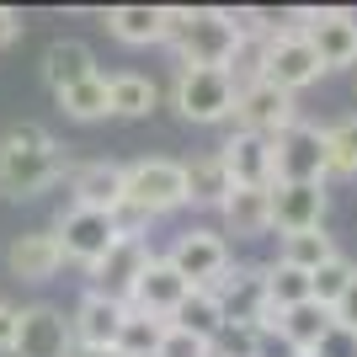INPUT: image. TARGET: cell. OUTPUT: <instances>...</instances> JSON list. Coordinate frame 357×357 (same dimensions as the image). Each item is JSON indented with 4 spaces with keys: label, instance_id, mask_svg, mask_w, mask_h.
Here are the masks:
<instances>
[{
    "label": "cell",
    "instance_id": "obj_36",
    "mask_svg": "<svg viewBox=\"0 0 357 357\" xmlns=\"http://www.w3.org/2000/svg\"><path fill=\"white\" fill-rule=\"evenodd\" d=\"M16 32H22V16H16L11 6H0V48L16 43Z\"/></svg>",
    "mask_w": 357,
    "mask_h": 357
},
{
    "label": "cell",
    "instance_id": "obj_21",
    "mask_svg": "<svg viewBox=\"0 0 357 357\" xmlns=\"http://www.w3.org/2000/svg\"><path fill=\"white\" fill-rule=\"evenodd\" d=\"M107 32L118 43H165V6H112L107 11Z\"/></svg>",
    "mask_w": 357,
    "mask_h": 357
},
{
    "label": "cell",
    "instance_id": "obj_33",
    "mask_svg": "<svg viewBox=\"0 0 357 357\" xmlns=\"http://www.w3.org/2000/svg\"><path fill=\"white\" fill-rule=\"evenodd\" d=\"M155 357H208V342H197V336H187V331H165L160 347H155Z\"/></svg>",
    "mask_w": 357,
    "mask_h": 357
},
{
    "label": "cell",
    "instance_id": "obj_32",
    "mask_svg": "<svg viewBox=\"0 0 357 357\" xmlns=\"http://www.w3.org/2000/svg\"><path fill=\"white\" fill-rule=\"evenodd\" d=\"M208 357H261V336L251 326H224L208 342Z\"/></svg>",
    "mask_w": 357,
    "mask_h": 357
},
{
    "label": "cell",
    "instance_id": "obj_1",
    "mask_svg": "<svg viewBox=\"0 0 357 357\" xmlns=\"http://www.w3.org/2000/svg\"><path fill=\"white\" fill-rule=\"evenodd\" d=\"M165 43L181 54V70H224L235 59V16L229 11H187L165 6Z\"/></svg>",
    "mask_w": 357,
    "mask_h": 357
},
{
    "label": "cell",
    "instance_id": "obj_29",
    "mask_svg": "<svg viewBox=\"0 0 357 357\" xmlns=\"http://www.w3.org/2000/svg\"><path fill=\"white\" fill-rule=\"evenodd\" d=\"M165 331H171V320H155V314L128 310V320H123V331H118V352L123 357H155V347H160Z\"/></svg>",
    "mask_w": 357,
    "mask_h": 357
},
{
    "label": "cell",
    "instance_id": "obj_7",
    "mask_svg": "<svg viewBox=\"0 0 357 357\" xmlns=\"http://www.w3.org/2000/svg\"><path fill=\"white\" fill-rule=\"evenodd\" d=\"M278 181H320L326 187V139L310 123H294L272 139V187Z\"/></svg>",
    "mask_w": 357,
    "mask_h": 357
},
{
    "label": "cell",
    "instance_id": "obj_14",
    "mask_svg": "<svg viewBox=\"0 0 357 357\" xmlns=\"http://www.w3.org/2000/svg\"><path fill=\"white\" fill-rule=\"evenodd\" d=\"M219 160L229 171V187H272V139L235 128L229 144L219 149Z\"/></svg>",
    "mask_w": 357,
    "mask_h": 357
},
{
    "label": "cell",
    "instance_id": "obj_11",
    "mask_svg": "<svg viewBox=\"0 0 357 357\" xmlns=\"http://www.w3.org/2000/svg\"><path fill=\"white\" fill-rule=\"evenodd\" d=\"M70 320L48 304H32V310H16V342L11 357H70Z\"/></svg>",
    "mask_w": 357,
    "mask_h": 357
},
{
    "label": "cell",
    "instance_id": "obj_10",
    "mask_svg": "<svg viewBox=\"0 0 357 357\" xmlns=\"http://www.w3.org/2000/svg\"><path fill=\"white\" fill-rule=\"evenodd\" d=\"M165 261L176 267V278L187 288H213L229 272V245L213 229H187V235H176V245H171Z\"/></svg>",
    "mask_w": 357,
    "mask_h": 357
},
{
    "label": "cell",
    "instance_id": "obj_18",
    "mask_svg": "<svg viewBox=\"0 0 357 357\" xmlns=\"http://www.w3.org/2000/svg\"><path fill=\"white\" fill-rule=\"evenodd\" d=\"M75 208H96V213H118L123 208V165L112 160H91L70 176Z\"/></svg>",
    "mask_w": 357,
    "mask_h": 357
},
{
    "label": "cell",
    "instance_id": "obj_15",
    "mask_svg": "<svg viewBox=\"0 0 357 357\" xmlns=\"http://www.w3.org/2000/svg\"><path fill=\"white\" fill-rule=\"evenodd\" d=\"M187 294H192V288L176 278V267H171L165 256H149V267H144V278H139L134 298H128V310L155 314V320H171V314H176V304H181Z\"/></svg>",
    "mask_w": 357,
    "mask_h": 357
},
{
    "label": "cell",
    "instance_id": "obj_13",
    "mask_svg": "<svg viewBox=\"0 0 357 357\" xmlns=\"http://www.w3.org/2000/svg\"><path fill=\"white\" fill-rule=\"evenodd\" d=\"M304 38H310L320 70H347V64H357V16L352 11H314Z\"/></svg>",
    "mask_w": 357,
    "mask_h": 357
},
{
    "label": "cell",
    "instance_id": "obj_12",
    "mask_svg": "<svg viewBox=\"0 0 357 357\" xmlns=\"http://www.w3.org/2000/svg\"><path fill=\"white\" fill-rule=\"evenodd\" d=\"M326 224V187L320 181H278L272 187V229L298 235Z\"/></svg>",
    "mask_w": 357,
    "mask_h": 357
},
{
    "label": "cell",
    "instance_id": "obj_25",
    "mask_svg": "<svg viewBox=\"0 0 357 357\" xmlns=\"http://www.w3.org/2000/svg\"><path fill=\"white\" fill-rule=\"evenodd\" d=\"M261 294H267V304L278 314L298 310V304H310V272H294V267H283V261H272V267L261 272Z\"/></svg>",
    "mask_w": 357,
    "mask_h": 357
},
{
    "label": "cell",
    "instance_id": "obj_19",
    "mask_svg": "<svg viewBox=\"0 0 357 357\" xmlns=\"http://www.w3.org/2000/svg\"><path fill=\"white\" fill-rule=\"evenodd\" d=\"M219 213L229 224V235H240V240L267 235L272 229V187H229Z\"/></svg>",
    "mask_w": 357,
    "mask_h": 357
},
{
    "label": "cell",
    "instance_id": "obj_31",
    "mask_svg": "<svg viewBox=\"0 0 357 357\" xmlns=\"http://www.w3.org/2000/svg\"><path fill=\"white\" fill-rule=\"evenodd\" d=\"M352 278H357L352 261H347V256H331L326 267H314V272H310V304L331 310V304L347 294V283H352Z\"/></svg>",
    "mask_w": 357,
    "mask_h": 357
},
{
    "label": "cell",
    "instance_id": "obj_37",
    "mask_svg": "<svg viewBox=\"0 0 357 357\" xmlns=\"http://www.w3.org/2000/svg\"><path fill=\"white\" fill-rule=\"evenodd\" d=\"M70 357H123L118 347H70Z\"/></svg>",
    "mask_w": 357,
    "mask_h": 357
},
{
    "label": "cell",
    "instance_id": "obj_2",
    "mask_svg": "<svg viewBox=\"0 0 357 357\" xmlns=\"http://www.w3.org/2000/svg\"><path fill=\"white\" fill-rule=\"evenodd\" d=\"M59 176H64V160H59V144L48 139V128L22 123L0 139V197H38Z\"/></svg>",
    "mask_w": 357,
    "mask_h": 357
},
{
    "label": "cell",
    "instance_id": "obj_4",
    "mask_svg": "<svg viewBox=\"0 0 357 357\" xmlns=\"http://www.w3.org/2000/svg\"><path fill=\"white\" fill-rule=\"evenodd\" d=\"M171 102L187 123H224L235 112V80L224 70H181Z\"/></svg>",
    "mask_w": 357,
    "mask_h": 357
},
{
    "label": "cell",
    "instance_id": "obj_9",
    "mask_svg": "<svg viewBox=\"0 0 357 357\" xmlns=\"http://www.w3.org/2000/svg\"><path fill=\"white\" fill-rule=\"evenodd\" d=\"M144 267H149V245L144 240H118L96 267H86V278H91L86 294L112 298V304H128L134 288H139V278H144Z\"/></svg>",
    "mask_w": 357,
    "mask_h": 357
},
{
    "label": "cell",
    "instance_id": "obj_16",
    "mask_svg": "<svg viewBox=\"0 0 357 357\" xmlns=\"http://www.w3.org/2000/svg\"><path fill=\"white\" fill-rule=\"evenodd\" d=\"M123 320H128V304H112V298L86 294L80 310L70 314V342L75 347H118Z\"/></svg>",
    "mask_w": 357,
    "mask_h": 357
},
{
    "label": "cell",
    "instance_id": "obj_23",
    "mask_svg": "<svg viewBox=\"0 0 357 357\" xmlns=\"http://www.w3.org/2000/svg\"><path fill=\"white\" fill-rule=\"evenodd\" d=\"M86 75H96V64H91V48H86V43H75V38H59V43L43 54V80H48L54 91L80 86Z\"/></svg>",
    "mask_w": 357,
    "mask_h": 357
},
{
    "label": "cell",
    "instance_id": "obj_34",
    "mask_svg": "<svg viewBox=\"0 0 357 357\" xmlns=\"http://www.w3.org/2000/svg\"><path fill=\"white\" fill-rule=\"evenodd\" d=\"M331 320H336V331H347V336H357V278L347 283V294L331 304Z\"/></svg>",
    "mask_w": 357,
    "mask_h": 357
},
{
    "label": "cell",
    "instance_id": "obj_5",
    "mask_svg": "<svg viewBox=\"0 0 357 357\" xmlns=\"http://www.w3.org/2000/svg\"><path fill=\"white\" fill-rule=\"evenodd\" d=\"M54 240H59L64 261H80V267H96L112 245H118V224L112 213H96V208H64L59 224H54Z\"/></svg>",
    "mask_w": 357,
    "mask_h": 357
},
{
    "label": "cell",
    "instance_id": "obj_3",
    "mask_svg": "<svg viewBox=\"0 0 357 357\" xmlns=\"http://www.w3.org/2000/svg\"><path fill=\"white\" fill-rule=\"evenodd\" d=\"M123 203L139 208L144 219H160V213L181 208V203H187L181 160H134L123 171Z\"/></svg>",
    "mask_w": 357,
    "mask_h": 357
},
{
    "label": "cell",
    "instance_id": "obj_35",
    "mask_svg": "<svg viewBox=\"0 0 357 357\" xmlns=\"http://www.w3.org/2000/svg\"><path fill=\"white\" fill-rule=\"evenodd\" d=\"M11 342H16V310L0 304V352H11Z\"/></svg>",
    "mask_w": 357,
    "mask_h": 357
},
{
    "label": "cell",
    "instance_id": "obj_30",
    "mask_svg": "<svg viewBox=\"0 0 357 357\" xmlns=\"http://www.w3.org/2000/svg\"><path fill=\"white\" fill-rule=\"evenodd\" d=\"M59 107L70 112V118L91 123V118H107V75H86L80 86L59 91Z\"/></svg>",
    "mask_w": 357,
    "mask_h": 357
},
{
    "label": "cell",
    "instance_id": "obj_24",
    "mask_svg": "<svg viewBox=\"0 0 357 357\" xmlns=\"http://www.w3.org/2000/svg\"><path fill=\"white\" fill-rule=\"evenodd\" d=\"M181 176H187V203H213L219 208L224 192H229V171H224L219 155H197V160L181 165Z\"/></svg>",
    "mask_w": 357,
    "mask_h": 357
},
{
    "label": "cell",
    "instance_id": "obj_27",
    "mask_svg": "<svg viewBox=\"0 0 357 357\" xmlns=\"http://www.w3.org/2000/svg\"><path fill=\"white\" fill-rule=\"evenodd\" d=\"M331 256H336V245H331L326 229H298V235H283V267L294 272H314V267H326Z\"/></svg>",
    "mask_w": 357,
    "mask_h": 357
},
{
    "label": "cell",
    "instance_id": "obj_20",
    "mask_svg": "<svg viewBox=\"0 0 357 357\" xmlns=\"http://www.w3.org/2000/svg\"><path fill=\"white\" fill-rule=\"evenodd\" d=\"M331 331H336V320H331V310H320V304L283 310V320H278V336H283V347L294 357H320V347L331 342Z\"/></svg>",
    "mask_w": 357,
    "mask_h": 357
},
{
    "label": "cell",
    "instance_id": "obj_6",
    "mask_svg": "<svg viewBox=\"0 0 357 357\" xmlns=\"http://www.w3.org/2000/svg\"><path fill=\"white\" fill-rule=\"evenodd\" d=\"M320 59H314V48H310V38L304 32H288V27H278L267 38V59H261V80H272L278 91H304V86H314L320 80Z\"/></svg>",
    "mask_w": 357,
    "mask_h": 357
},
{
    "label": "cell",
    "instance_id": "obj_26",
    "mask_svg": "<svg viewBox=\"0 0 357 357\" xmlns=\"http://www.w3.org/2000/svg\"><path fill=\"white\" fill-rule=\"evenodd\" d=\"M155 107V86L144 75H107V112L118 118H144Z\"/></svg>",
    "mask_w": 357,
    "mask_h": 357
},
{
    "label": "cell",
    "instance_id": "obj_22",
    "mask_svg": "<svg viewBox=\"0 0 357 357\" xmlns=\"http://www.w3.org/2000/svg\"><path fill=\"white\" fill-rule=\"evenodd\" d=\"M171 326L187 331V336H197V342H213L229 320H224L219 298H213V288H192V294L176 304V314H171Z\"/></svg>",
    "mask_w": 357,
    "mask_h": 357
},
{
    "label": "cell",
    "instance_id": "obj_8",
    "mask_svg": "<svg viewBox=\"0 0 357 357\" xmlns=\"http://www.w3.org/2000/svg\"><path fill=\"white\" fill-rule=\"evenodd\" d=\"M229 118L245 128V134H261V139H278L283 128L298 123V107L288 91H278L272 80H251V86L235 91V112Z\"/></svg>",
    "mask_w": 357,
    "mask_h": 357
},
{
    "label": "cell",
    "instance_id": "obj_17",
    "mask_svg": "<svg viewBox=\"0 0 357 357\" xmlns=\"http://www.w3.org/2000/svg\"><path fill=\"white\" fill-rule=\"evenodd\" d=\"M11 272L22 278V283H48L54 272L64 267V251H59V240H54V229H27V235H16L11 240Z\"/></svg>",
    "mask_w": 357,
    "mask_h": 357
},
{
    "label": "cell",
    "instance_id": "obj_28",
    "mask_svg": "<svg viewBox=\"0 0 357 357\" xmlns=\"http://www.w3.org/2000/svg\"><path fill=\"white\" fill-rule=\"evenodd\" d=\"M320 139H326V176H357V118L320 128Z\"/></svg>",
    "mask_w": 357,
    "mask_h": 357
}]
</instances>
